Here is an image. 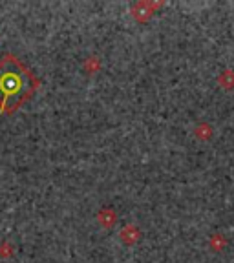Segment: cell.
<instances>
[{
    "label": "cell",
    "mask_w": 234,
    "mask_h": 263,
    "mask_svg": "<svg viewBox=\"0 0 234 263\" xmlns=\"http://www.w3.org/2000/svg\"><path fill=\"white\" fill-rule=\"evenodd\" d=\"M35 88L33 75L15 57L0 59V110L21 106Z\"/></svg>",
    "instance_id": "cell-1"
}]
</instances>
